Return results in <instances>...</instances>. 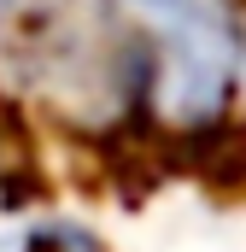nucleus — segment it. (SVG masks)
Listing matches in <instances>:
<instances>
[{
  "mask_svg": "<svg viewBox=\"0 0 246 252\" xmlns=\"http://www.w3.org/2000/svg\"><path fill=\"white\" fill-rule=\"evenodd\" d=\"M112 53L123 118L205 147L235 129L246 94V0H88Z\"/></svg>",
  "mask_w": 246,
  "mask_h": 252,
  "instance_id": "obj_1",
  "label": "nucleus"
},
{
  "mask_svg": "<svg viewBox=\"0 0 246 252\" xmlns=\"http://www.w3.org/2000/svg\"><path fill=\"white\" fill-rule=\"evenodd\" d=\"M41 12H47V0H0V76L18 70L35 24H41Z\"/></svg>",
  "mask_w": 246,
  "mask_h": 252,
  "instance_id": "obj_2",
  "label": "nucleus"
}]
</instances>
